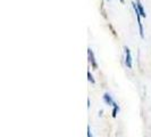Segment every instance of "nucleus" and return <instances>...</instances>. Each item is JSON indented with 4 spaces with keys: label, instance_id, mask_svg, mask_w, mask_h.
I'll list each match as a JSON object with an SVG mask.
<instances>
[{
    "label": "nucleus",
    "instance_id": "0eeeda50",
    "mask_svg": "<svg viewBox=\"0 0 151 137\" xmlns=\"http://www.w3.org/2000/svg\"><path fill=\"white\" fill-rule=\"evenodd\" d=\"M88 78H89V81H91L92 84H94V82H96V81H94V79H93V77L91 76L90 72H88Z\"/></svg>",
    "mask_w": 151,
    "mask_h": 137
},
{
    "label": "nucleus",
    "instance_id": "f03ea898",
    "mask_svg": "<svg viewBox=\"0 0 151 137\" xmlns=\"http://www.w3.org/2000/svg\"><path fill=\"white\" fill-rule=\"evenodd\" d=\"M125 49V64L129 68H132V55H131V50L127 46L124 47Z\"/></svg>",
    "mask_w": 151,
    "mask_h": 137
},
{
    "label": "nucleus",
    "instance_id": "39448f33",
    "mask_svg": "<svg viewBox=\"0 0 151 137\" xmlns=\"http://www.w3.org/2000/svg\"><path fill=\"white\" fill-rule=\"evenodd\" d=\"M136 6H137V9H139V12H140L141 16H142V17H145L147 14H145V12H144L143 6H142V4H141V1H140V0H136Z\"/></svg>",
    "mask_w": 151,
    "mask_h": 137
},
{
    "label": "nucleus",
    "instance_id": "20e7f679",
    "mask_svg": "<svg viewBox=\"0 0 151 137\" xmlns=\"http://www.w3.org/2000/svg\"><path fill=\"white\" fill-rule=\"evenodd\" d=\"M104 101H105V103L108 104V105H114V104H115L113 97H111L108 93H105V95H104Z\"/></svg>",
    "mask_w": 151,
    "mask_h": 137
},
{
    "label": "nucleus",
    "instance_id": "7ed1b4c3",
    "mask_svg": "<svg viewBox=\"0 0 151 137\" xmlns=\"http://www.w3.org/2000/svg\"><path fill=\"white\" fill-rule=\"evenodd\" d=\"M88 55H89V61L91 62L92 68H94V70H97V68H98V64H97V62L94 60V54H93L91 48H88Z\"/></svg>",
    "mask_w": 151,
    "mask_h": 137
},
{
    "label": "nucleus",
    "instance_id": "423d86ee",
    "mask_svg": "<svg viewBox=\"0 0 151 137\" xmlns=\"http://www.w3.org/2000/svg\"><path fill=\"white\" fill-rule=\"evenodd\" d=\"M113 106H114V110H113V117H114V118H116V115H117V112L119 111V106H118V105H117L116 103L114 104Z\"/></svg>",
    "mask_w": 151,
    "mask_h": 137
},
{
    "label": "nucleus",
    "instance_id": "f257e3e1",
    "mask_svg": "<svg viewBox=\"0 0 151 137\" xmlns=\"http://www.w3.org/2000/svg\"><path fill=\"white\" fill-rule=\"evenodd\" d=\"M133 5V8H134V12H135L136 14V18H137V22H139V29H140V36H141V38H144V33H143V25H142V22H141V14H140V12H139V9H137V6H136V4H132Z\"/></svg>",
    "mask_w": 151,
    "mask_h": 137
},
{
    "label": "nucleus",
    "instance_id": "6e6552de",
    "mask_svg": "<svg viewBox=\"0 0 151 137\" xmlns=\"http://www.w3.org/2000/svg\"><path fill=\"white\" fill-rule=\"evenodd\" d=\"M88 137H92V134H91V129L90 127L88 126Z\"/></svg>",
    "mask_w": 151,
    "mask_h": 137
},
{
    "label": "nucleus",
    "instance_id": "1a4fd4ad",
    "mask_svg": "<svg viewBox=\"0 0 151 137\" xmlns=\"http://www.w3.org/2000/svg\"><path fill=\"white\" fill-rule=\"evenodd\" d=\"M121 2H124V0H121Z\"/></svg>",
    "mask_w": 151,
    "mask_h": 137
}]
</instances>
